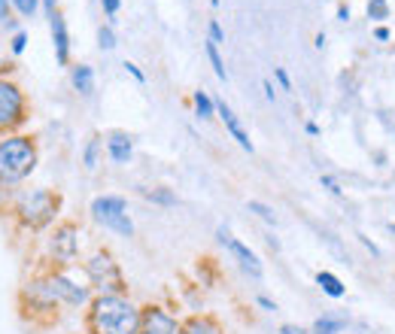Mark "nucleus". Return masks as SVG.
Wrapping results in <instances>:
<instances>
[{
	"label": "nucleus",
	"instance_id": "7ed1b4c3",
	"mask_svg": "<svg viewBox=\"0 0 395 334\" xmlns=\"http://www.w3.org/2000/svg\"><path fill=\"white\" fill-rule=\"evenodd\" d=\"M88 276L95 280V286L104 295H119L122 289H125V280H122V271H119V264L112 261L107 252H98V256L88 261Z\"/></svg>",
	"mask_w": 395,
	"mask_h": 334
},
{
	"label": "nucleus",
	"instance_id": "c9c22d12",
	"mask_svg": "<svg viewBox=\"0 0 395 334\" xmlns=\"http://www.w3.org/2000/svg\"><path fill=\"white\" fill-rule=\"evenodd\" d=\"M374 37H377V40H389V31H386V28H377Z\"/></svg>",
	"mask_w": 395,
	"mask_h": 334
},
{
	"label": "nucleus",
	"instance_id": "a878e982",
	"mask_svg": "<svg viewBox=\"0 0 395 334\" xmlns=\"http://www.w3.org/2000/svg\"><path fill=\"white\" fill-rule=\"evenodd\" d=\"M210 40L213 43H225V33H222V28H219V21H210Z\"/></svg>",
	"mask_w": 395,
	"mask_h": 334
},
{
	"label": "nucleus",
	"instance_id": "20e7f679",
	"mask_svg": "<svg viewBox=\"0 0 395 334\" xmlns=\"http://www.w3.org/2000/svg\"><path fill=\"white\" fill-rule=\"evenodd\" d=\"M92 213L98 222H104L107 228H112V231H119V234H134V225H131V219L125 213V201L122 198H112V194H107V198H98L92 204Z\"/></svg>",
	"mask_w": 395,
	"mask_h": 334
},
{
	"label": "nucleus",
	"instance_id": "f03ea898",
	"mask_svg": "<svg viewBox=\"0 0 395 334\" xmlns=\"http://www.w3.org/2000/svg\"><path fill=\"white\" fill-rule=\"evenodd\" d=\"M37 165V146L28 137H9L0 143V182L25 179Z\"/></svg>",
	"mask_w": 395,
	"mask_h": 334
},
{
	"label": "nucleus",
	"instance_id": "58836bf2",
	"mask_svg": "<svg viewBox=\"0 0 395 334\" xmlns=\"http://www.w3.org/2000/svg\"><path fill=\"white\" fill-rule=\"evenodd\" d=\"M43 4H46V13L55 16V0H43Z\"/></svg>",
	"mask_w": 395,
	"mask_h": 334
},
{
	"label": "nucleus",
	"instance_id": "ea45409f",
	"mask_svg": "<svg viewBox=\"0 0 395 334\" xmlns=\"http://www.w3.org/2000/svg\"><path fill=\"white\" fill-rule=\"evenodd\" d=\"M313 334H325V331H313Z\"/></svg>",
	"mask_w": 395,
	"mask_h": 334
},
{
	"label": "nucleus",
	"instance_id": "f3484780",
	"mask_svg": "<svg viewBox=\"0 0 395 334\" xmlns=\"http://www.w3.org/2000/svg\"><path fill=\"white\" fill-rule=\"evenodd\" d=\"M207 58H210V64H213V71H216V76L219 79H228V73H225V64H222V58H219V49H216V43H207Z\"/></svg>",
	"mask_w": 395,
	"mask_h": 334
},
{
	"label": "nucleus",
	"instance_id": "4c0bfd02",
	"mask_svg": "<svg viewBox=\"0 0 395 334\" xmlns=\"http://www.w3.org/2000/svg\"><path fill=\"white\" fill-rule=\"evenodd\" d=\"M265 95H268V100H274V85L270 83H265Z\"/></svg>",
	"mask_w": 395,
	"mask_h": 334
},
{
	"label": "nucleus",
	"instance_id": "4468645a",
	"mask_svg": "<svg viewBox=\"0 0 395 334\" xmlns=\"http://www.w3.org/2000/svg\"><path fill=\"white\" fill-rule=\"evenodd\" d=\"M183 334H222V328H219V322H213L210 316H191L186 322Z\"/></svg>",
	"mask_w": 395,
	"mask_h": 334
},
{
	"label": "nucleus",
	"instance_id": "dca6fc26",
	"mask_svg": "<svg viewBox=\"0 0 395 334\" xmlns=\"http://www.w3.org/2000/svg\"><path fill=\"white\" fill-rule=\"evenodd\" d=\"M316 283H320L322 286V292L325 295H332V298H344V283L341 280H337V276L335 273H329V271H320V273H316Z\"/></svg>",
	"mask_w": 395,
	"mask_h": 334
},
{
	"label": "nucleus",
	"instance_id": "aec40b11",
	"mask_svg": "<svg viewBox=\"0 0 395 334\" xmlns=\"http://www.w3.org/2000/svg\"><path fill=\"white\" fill-rule=\"evenodd\" d=\"M146 198L149 201H155V204H177V198H174V192H167V189H152V192H146Z\"/></svg>",
	"mask_w": 395,
	"mask_h": 334
},
{
	"label": "nucleus",
	"instance_id": "bb28decb",
	"mask_svg": "<svg viewBox=\"0 0 395 334\" xmlns=\"http://www.w3.org/2000/svg\"><path fill=\"white\" fill-rule=\"evenodd\" d=\"M320 182H322V186H325V189H329L332 194H337V198H341V194H344V189H341V186H337V182H335L332 177H322Z\"/></svg>",
	"mask_w": 395,
	"mask_h": 334
},
{
	"label": "nucleus",
	"instance_id": "423d86ee",
	"mask_svg": "<svg viewBox=\"0 0 395 334\" xmlns=\"http://www.w3.org/2000/svg\"><path fill=\"white\" fill-rule=\"evenodd\" d=\"M21 113H25V98H21V91L13 83L0 79V128H13V125H19Z\"/></svg>",
	"mask_w": 395,
	"mask_h": 334
},
{
	"label": "nucleus",
	"instance_id": "473e14b6",
	"mask_svg": "<svg viewBox=\"0 0 395 334\" xmlns=\"http://www.w3.org/2000/svg\"><path fill=\"white\" fill-rule=\"evenodd\" d=\"M277 79H280V85H283V88H289V76H286V71H280V67H277Z\"/></svg>",
	"mask_w": 395,
	"mask_h": 334
},
{
	"label": "nucleus",
	"instance_id": "f257e3e1",
	"mask_svg": "<svg viewBox=\"0 0 395 334\" xmlns=\"http://www.w3.org/2000/svg\"><path fill=\"white\" fill-rule=\"evenodd\" d=\"M98 334H140V313L119 295H100L92 310Z\"/></svg>",
	"mask_w": 395,
	"mask_h": 334
},
{
	"label": "nucleus",
	"instance_id": "a211bd4d",
	"mask_svg": "<svg viewBox=\"0 0 395 334\" xmlns=\"http://www.w3.org/2000/svg\"><path fill=\"white\" fill-rule=\"evenodd\" d=\"M195 107H198V116L201 119H210L213 116V100L207 98V91H195Z\"/></svg>",
	"mask_w": 395,
	"mask_h": 334
},
{
	"label": "nucleus",
	"instance_id": "ddd939ff",
	"mask_svg": "<svg viewBox=\"0 0 395 334\" xmlns=\"http://www.w3.org/2000/svg\"><path fill=\"white\" fill-rule=\"evenodd\" d=\"M107 149H110V158L116 161V165H125V161L131 158V140L125 134H112L107 140Z\"/></svg>",
	"mask_w": 395,
	"mask_h": 334
},
{
	"label": "nucleus",
	"instance_id": "f8f14e48",
	"mask_svg": "<svg viewBox=\"0 0 395 334\" xmlns=\"http://www.w3.org/2000/svg\"><path fill=\"white\" fill-rule=\"evenodd\" d=\"M52 40H55V55H58V64H67L70 40H67V25H64V19L58 13L52 16Z\"/></svg>",
	"mask_w": 395,
	"mask_h": 334
},
{
	"label": "nucleus",
	"instance_id": "c85d7f7f",
	"mask_svg": "<svg viewBox=\"0 0 395 334\" xmlns=\"http://www.w3.org/2000/svg\"><path fill=\"white\" fill-rule=\"evenodd\" d=\"M25 43H28V37H25V33H16V40H13V52L19 55L21 49H25Z\"/></svg>",
	"mask_w": 395,
	"mask_h": 334
},
{
	"label": "nucleus",
	"instance_id": "1a4fd4ad",
	"mask_svg": "<svg viewBox=\"0 0 395 334\" xmlns=\"http://www.w3.org/2000/svg\"><path fill=\"white\" fill-rule=\"evenodd\" d=\"M52 252H55V259H61V261H70L76 256V228L73 225H61L58 231H55Z\"/></svg>",
	"mask_w": 395,
	"mask_h": 334
},
{
	"label": "nucleus",
	"instance_id": "7c9ffc66",
	"mask_svg": "<svg viewBox=\"0 0 395 334\" xmlns=\"http://www.w3.org/2000/svg\"><path fill=\"white\" fill-rule=\"evenodd\" d=\"M280 334H310V331H304L298 325H283V328H280Z\"/></svg>",
	"mask_w": 395,
	"mask_h": 334
},
{
	"label": "nucleus",
	"instance_id": "2eb2a0df",
	"mask_svg": "<svg viewBox=\"0 0 395 334\" xmlns=\"http://www.w3.org/2000/svg\"><path fill=\"white\" fill-rule=\"evenodd\" d=\"M73 85H76L79 95H92V91H95V73H92V67H88V64L73 67Z\"/></svg>",
	"mask_w": 395,
	"mask_h": 334
},
{
	"label": "nucleus",
	"instance_id": "4be33fe9",
	"mask_svg": "<svg viewBox=\"0 0 395 334\" xmlns=\"http://www.w3.org/2000/svg\"><path fill=\"white\" fill-rule=\"evenodd\" d=\"M98 137H92V140H88V146H85V167L92 170V167H98Z\"/></svg>",
	"mask_w": 395,
	"mask_h": 334
},
{
	"label": "nucleus",
	"instance_id": "f704fd0d",
	"mask_svg": "<svg viewBox=\"0 0 395 334\" xmlns=\"http://www.w3.org/2000/svg\"><path fill=\"white\" fill-rule=\"evenodd\" d=\"M258 304H262L265 310H277V304H274V301H270V298H258Z\"/></svg>",
	"mask_w": 395,
	"mask_h": 334
},
{
	"label": "nucleus",
	"instance_id": "b1692460",
	"mask_svg": "<svg viewBox=\"0 0 395 334\" xmlns=\"http://www.w3.org/2000/svg\"><path fill=\"white\" fill-rule=\"evenodd\" d=\"M98 43H100V49H112V46H116V37H112L110 28H100L98 31Z\"/></svg>",
	"mask_w": 395,
	"mask_h": 334
},
{
	"label": "nucleus",
	"instance_id": "6e6552de",
	"mask_svg": "<svg viewBox=\"0 0 395 334\" xmlns=\"http://www.w3.org/2000/svg\"><path fill=\"white\" fill-rule=\"evenodd\" d=\"M140 334H177V319L158 307H146L140 313Z\"/></svg>",
	"mask_w": 395,
	"mask_h": 334
},
{
	"label": "nucleus",
	"instance_id": "a19ab883",
	"mask_svg": "<svg viewBox=\"0 0 395 334\" xmlns=\"http://www.w3.org/2000/svg\"><path fill=\"white\" fill-rule=\"evenodd\" d=\"M392 231H395V225H392Z\"/></svg>",
	"mask_w": 395,
	"mask_h": 334
},
{
	"label": "nucleus",
	"instance_id": "e433bc0d",
	"mask_svg": "<svg viewBox=\"0 0 395 334\" xmlns=\"http://www.w3.org/2000/svg\"><path fill=\"white\" fill-rule=\"evenodd\" d=\"M337 19L347 21V19H349V9H347V6H341V9H337Z\"/></svg>",
	"mask_w": 395,
	"mask_h": 334
},
{
	"label": "nucleus",
	"instance_id": "6ab92c4d",
	"mask_svg": "<svg viewBox=\"0 0 395 334\" xmlns=\"http://www.w3.org/2000/svg\"><path fill=\"white\" fill-rule=\"evenodd\" d=\"M246 207H250V213H256V216H262V219H265L268 225H274V222H277V216H274V210H270L268 204H262V201H250V204H246Z\"/></svg>",
	"mask_w": 395,
	"mask_h": 334
},
{
	"label": "nucleus",
	"instance_id": "2f4dec72",
	"mask_svg": "<svg viewBox=\"0 0 395 334\" xmlns=\"http://www.w3.org/2000/svg\"><path fill=\"white\" fill-rule=\"evenodd\" d=\"M359 240H362V244H365L368 249H371V256H380V249H377L374 244H371V240H368V237H362V234H359Z\"/></svg>",
	"mask_w": 395,
	"mask_h": 334
},
{
	"label": "nucleus",
	"instance_id": "9d476101",
	"mask_svg": "<svg viewBox=\"0 0 395 334\" xmlns=\"http://www.w3.org/2000/svg\"><path fill=\"white\" fill-rule=\"evenodd\" d=\"M216 110H219V116H222V122H225V128H228V134L234 137L237 143H241V149H246V152H253V143H250V134H246L243 128H241V122H237V116L231 113V107L225 100H219L216 103Z\"/></svg>",
	"mask_w": 395,
	"mask_h": 334
},
{
	"label": "nucleus",
	"instance_id": "cd10ccee",
	"mask_svg": "<svg viewBox=\"0 0 395 334\" xmlns=\"http://www.w3.org/2000/svg\"><path fill=\"white\" fill-rule=\"evenodd\" d=\"M125 71H128L134 79H137V83H146V76L140 73V67H137V64H131V61H128V64H125Z\"/></svg>",
	"mask_w": 395,
	"mask_h": 334
},
{
	"label": "nucleus",
	"instance_id": "39448f33",
	"mask_svg": "<svg viewBox=\"0 0 395 334\" xmlns=\"http://www.w3.org/2000/svg\"><path fill=\"white\" fill-rule=\"evenodd\" d=\"M55 210H58V198H55V194H49V192H31L19 204L21 219H25L28 225H33V228L46 225L49 219L55 216Z\"/></svg>",
	"mask_w": 395,
	"mask_h": 334
},
{
	"label": "nucleus",
	"instance_id": "c756f323",
	"mask_svg": "<svg viewBox=\"0 0 395 334\" xmlns=\"http://www.w3.org/2000/svg\"><path fill=\"white\" fill-rule=\"evenodd\" d=\"M100 4H104V9L110 16H116L119 13V0H100Z\"/></svg>",
	"mask_w": 395,
	"mask_h": 334
},
{
	"label": "nucleus",
	"instance_id": "0eeeda50",
	"mask_svg": "<svg viewBox=\"0 0 395 334\" xmlns=\"http://www.w3.org/2000/svg\"><path fill=\"white\" fill-rule=\"evenodd\" d=\"M46 292L55 298V301H67V304H76V307L88 301L85 286H76L73 280H67V276H52L46 283Z\"/></svg>",
	"mask_w": 395,
	"mask_h": 334
},
{
	"label": "nucleus",
	"instance_id": "5701e85b",
	"mask_svg": "<svg viewBox=\"0 0 395 334\" xmlns=\"http://www.w3.org/2000/svg\"><path fill=\"white\" fill-rule=\"evenodd\" d=\"M344 328V322H337V319H320L313 325V331H325V334H335V331H341Z\"/></svg>",
	"mask_w": 395,
	"mask_h": 334
},
{
	"label": "nucleus",
	"instance_id": "412c9836",
	"mask_svg": "<svg viewBox=\"0 0 395 334\" xmlns=\"http://www.w3.org/2000/svg\"><path fill=\"white\" fill-rule=\"evenodd\" d=\"M368 16H371V19H386V16H389L386 0H371V4H368Z\"/></svg>",
	"mask_w": 395,
	"mask_h": 334
},
{
	"label": "nucleus",
	"instance_id": "72a5a7b5",
	"mask_svg": "<svg viewBox=\"0 0 395 334\" xmlns=\"http://www.w3.org/2000/svg\"><path fill=\"white\" fill-rule=\"evenodd\" d=\"M0 19H9V4H6V0H0Z\"/></svg>",
	"mask_w": 395,
	"mask_h": 334
},
{
	"label": "nucleus",
	"instance_id": "393cba45",
	"mask_svg": "<svg viewBox=\"0 0 395 334\" xmlns=\"http://www.w3.org/2000/svg\"><path fill=\"white\" fill-rule=\"evenodd\" d=\"M13 4H16V9H19V13L21 16H33V9H37V0H13Z\"/></svg>",
	"mask_w": 395,
	"mask_h": 334
},
{
	"label": "nucleus",
	"instance_id": "9b49d317",
	"mask_svg": "<svg viewBox=\"0 0 395 334\" xmlns=\"http://www.w3.org/2000/svg\"><path fill=\"white\" fill-rule=\"evenodd\" d=\"M222 240H225V244H228V249L234 252V259L241 261V268H243L246 273H253V276H262V264H258L256 252H250V249H246V246L241 244V240H231L228 234H225Z\"/></svg>",
	"mask_w": 395,
	"mask_h": 334
}]
</instances>
